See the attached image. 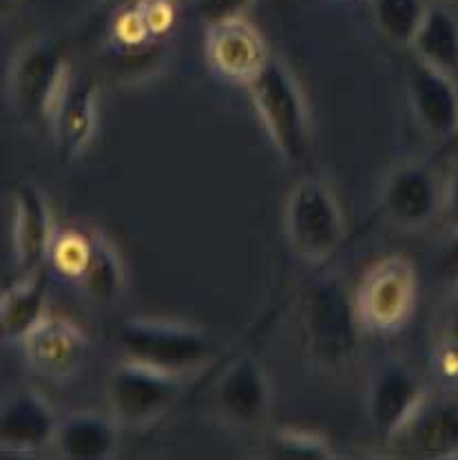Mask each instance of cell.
I'll use <instances>...</instances> for the list:
<instances>
[{
  "label": "cell",
  "mask_w": 458,
  "mask_h": 460,
  "mask_svg": "<svg viewBox=\"0 0 458 460\" xmlns=\"http://www.w3.org/2000/svg\"><path fill=\"white\" fill-rule=\"evenodd\" d=\"M390 445H401L414 458H458V407L427 399Z\"/></svg>",
  "instance_id": "17"
},
{
  "label": "cell",
  "mask_w": 458,
  "mask_h": 460,
  "mask_svg": "<svg viewBox=\"0 0 458 460\" xmlns=\"http://www.w3.org/2000/svg\"><path fill=\"white\" fill-rule=\"evenodd\" d=\"M75 284L87 292L95 304H116L127 288V272L118 248L98 230H92L89 252L80 268Z\"/></svg>",
  "instance_id": "20"
},
{
  "label": "cell",
  "mask_w": 458,
  "mask_h": 460,
  "mask_svg": "<svg viewBox=\"0 0 458 460\" xmlns=\"http://www.w3.org/2000/svg\"><path fill=\"white\" fill-rule=\"evenodd\" d=\"M432 363L436 376L447 387H458V308L438 328Z\"/></svg>",
  "instance_id": "24"
},
{
  "label": "cell",
  "mask_w": 458,
  "mask_h": 460,
  "mask_svg": "<svg viewBox=\"0 0 458 460\" xmlns=\"http://www.w3.org/2000/svg\"><path fill=\"white\" fill-rule=\"evenodd\" d=\"M118 343L127 358L175 374L207 366L217 352V341L198 325L146 316L124 321L118 330Z\"/></svg>",
  "instance_id": "5"
},
{
  "label": "cell",
  "mask_w": 458,
  "mask_h": 460,
  "mask_svg": "<svg viewBox=\"0 0 458 460\" xmlns=\"http://www.w3.org/2000/svg\"><path fill=\"white\" fill-rule=\"evenodd\" d=\"M441 217L445 226L454 233V237H458V164L443 180Z\"/></svg>",
  "instance_id": "26"
},
{
  "label": "cell",
  "mask_w": 458,
  "mask_h": 460,
  "mask_svg": "<svg viewBox=\"0 0 458 460\" xmlns=\"http://www.w3.org/2000/svg\"><path fill=\"white\" fill-rule=\"evenodd\" d=\"M246 89L252 109L281 160L288 166L305 162L313 148V122L293 71L281 60L270 58Z\"/></svg>",
  "instance_id": "1"
},
{
  "label": "cell",
  "mask_w": 458,
  "mask_h": 460,
  "mask_svg": "<svg viewBox=\"0 0 458 460\" xmlns=\"http://www.w3.org/2000/svg\"><path fill=\"white\" fill-rule=\"evenodd\" d=\"M47 314L45 268L21 275L0 296V341H22Z\"/></svg>",
  "instance_id": "19"
},
{
  "label": "cell",
  "mask_w": 458,
  "mask_h": 460,
  "mask_svg": "<svg viewBox=\"0 0 458 460\" xmlns=\"http://www.w3.org/2000/svg\"><path fill=\"white\" fill-rule=\"evenodd\" d=\"M12 243L21 275L40 270L49 261L54 242V215L45 190L33 181H18L12 189Z\"/></svg>",
  "instance_id": "14"
},
{
  "label": "cell",
  "mask_w": 458,
  "mask_h": 460,
  "mask_svg": "<svg viewBox=\"0 0 458 460\" xmlns=\"http://www.w3.org/2000/svg\"><path fill=\"white\" fill-rule=\"evenodd\" d=\"M266 458L277 460H332L337 452L332 443L321 434L305 429L281 428L270 431L264 443Z\"/></svg>",
  "instance_id": "23"
},
{
  "label": "cell",
  "mask_w": 458,
  "mask_h": 460,
  "mask_svg": "<svg viewBox=\"0 0 458 460\" xmlns=\"http://www.w3.org/2000/svg\"><path fill=\"white\" fill-rule=\"evenodd\" d=\"M215 410L242 429L264 428L273 407V387L260 358L244 354L228 363L213 390Z\"/></svg>",
  "instance_id": "9"
},
{
  "label": "cell",
  "mask_w": 458,
  "mask_h": 460,
  "mask_svg": "<svg viewBox=\"0 0 458 460\" xmlns=\"http://www.w3.org/2000/svg\"><path fill=\"white\" fill-rule=\"evenodd\" d=\"M414 58L454 75L458 71V18L447 7H427L412 38Z\"/></svg>",
  "instance_id": "21"
},
{
  "label": "cell",
  "mask_w": 458,
  "mask_h": 460,
  "mask_svg": "<svg viewBox=\"0 0 458 460\" xmlns=\"http://www.w3.org/2000/svg\"><path fill=\"white\" fill-rule=\"evenodd\" d=\"M284 228L304 261L317 266L335 255L346 239V219L330 184L317 175L299 177L286 195Z\"/></svg>",
  "instance_id": "4"
},
{
  "label": "cell",
  "mask_w": 458,
  "mask_h": 460,
  "mask_svg": "<svg viewBox=\"0 0 458 460\" xmlns=\"http://www.w3.org/2000/svg\"><path fill=\"white\" fill-rule=\"evenodd\" d=\"M109 4H111V7H116V9H122V7H128V4H136V3H140V0H107Z\"/></svg>",
  "instance_id": "28"
},
{
  "label": "cell",
  "mask_w": 458,
  "mask_h": 460,
  "mask_svg": "<svg viewBox=\"0 0 458 460\" xmlns=\"http://www.w3.org/2000/svg\"><path fill=\"white\" fill-rule=\"evenodd\" d=\"M408 102L427 140L441 144L458 136V86L454 75L412 58L405 74Z\"/></svg>",
  "instance_id": "12"
},
{
  "label": "cell",
  "mask_w": 458,
  "mask_h": 460,
  "mask_svg": "<svg viewBox=\"0 0 458 460\" xmlns=\"http://www.w3.org/2000/svg\"><path fill=\"white\" fill-rule=\"evenodd\" d=\"M204 54L211 71L231 84H248L270 60L266 38L244 16L208 25Z\"/></svg>",
  "instance_id": "11"
},
{
  "label": "cell",
  "mask_w": 458,
  "mask_h": 460,
  "mask_svg": "<svg viewBox=\"0 0 458 460\" xmlns=\"http://www.w3.org/2000/svg\"><path fill=\"white\" fill-rule=\"evenodd\" d=\"M58 414L42 394L25 390L0 410V449L9 456H27L45 445H54Z\"/></svg>",
  "instance_id": "15"
},
{
  "label": "cell",
  "mask_w": 458,
  "mask_h": 460,
  "mask_svg": "<svg viewBox=\"0 0 458 460\" xmlns=\"http://www.w3.org/2000/svg\"><path fill=\"white\" fill-rule=\"evenodd\" d=\"M255 0H198V13L207 25L226 21V18L244 16Z\"/></svg>",
  "instance_id": "25"
},
{
  "label": "cell",
  "mask_w": 458,
  "mask_h": 460,
  "mask_svg": "<svg viewBox=\"0 0 458 460\" xmlns=\"http://www.w3.org/2000/svg\"><path fill=\"white\" fill-rule=\"evenodd\" d=\"M87 332L65 316L45 314L25 339V361L38 376L66 381L75 376L89 358Z\"/></svg>",
  "instance_id": "13"
},
{
  "label": "cell",
  "mask_w": 458,
  "mask_h": 460,
  "mask_svg": "<svg viewBox=\"0 0 458 460\" xmlns=\"http://www.w3.org/2000/svg\"><path fill=\"white\" fill-rule=\"evenodd\" d=\"M427 399L426 381L410 366L390 361L376 367L366 394L367 419L376 438L392 443Z\"/></svg>",
  "instance_id": "8"
},
{
  "label": "cell",
  "mask_w": 458,
  "mask_h": 460,
  "mask_svg": "<svg viewBox=\"0 0 458 460\" xmlns=\"http://www.w3.org/2000/svg\"><path fill=\"white\" fill-rule=\"evenodd\" d=\"M58 157L74 162L92 146L98 131V86L93 80L71 78L49 124Z\"/></svg>",
  "instance_id": "16"
},
{
  "label": "cell",
  "mask_w": 458,
  "mask_h": 460,
  "mask_svg": "<svg viewBox=\"0 0 458 460\" xmlns=\"http://www.w3.org/2000/svg\"><path fill=\"white\" fill-rule=\"evenodd\" d=\"M443 180L423 162L394 166L381 186V208L397 228L418 230L441 217Z\"/></svg>",
  "instance_id": "10"
},
{
  "label": "cell",
  "mask_w": 458,
  "mask_h": 460,
  "mask_svg": "<svg viewBox=\"0 0 458 460\" xmlns=\"http://www.w3.org/2000/svg\"><path fill=\"white\" fill-rule=\"evenodd\" d=\"M69 83L71 62L65 45L51 38H31L9 65V102L25 122L49 127Z\"/></svg>",
  "instance_id": "3"
},
{
  "label": "cell",
  "mask_w": 458,
  "mask_h": 460,
  "mask_svg": "<svg viewBox=\"0 0 458 460\" xmlns=\"http://www.w3.org/2000/svg\"><path fill=\"white\" fill-rule=\"evenodd\" d=\"M184 374L124 358L107 376L109 414L122 428H146L184 394Z\"/></svg>",
  "instance_id": "7"
},
{
  "label": "cell",
  "mask_w": 458,
  "mask_h": 460,
  "mask_svg": "<svg viewBox=\"0 0 458 460\" xmlns=\"http://www.w3.org/2000/svg\"><path fill=\"white\" fill-rule=\"evenodd\" d=\"M21 7V0H0V21H7Z\"/></svg>",
  "instance_id": "27"
},
{
  "label": "cell",
  "mask_w": 458,
  "mask_h": 460,
  "mask_svg": "<svg viewBox=\"0 0 458 460\" xmlns=\"http://www.w3.org/2000/svg\"><path fill=\"white\" fill-rule=\"evenodd\" d=\"M361 328L374 334H394L412 319L418 301V272L403 255L372 263L355 290Z\"/></svg>",
  "instance_id": "6"
},
{
  "label": "cell",
  "mask_w": 458,
  "mask_h": 460,
  "mask_svg": "<svg viewBox=\"0 0 458 460\" xmlns=\"http://www.w3.org/2000/svg\"><path fill=\"white\" fill-rule=\"evenodd\" d=\"M299 330L305 349L323 366H341L357 352L361 337L355 296L335 275H323L302 292Z\"/></svg>",
  "instance_id": "2"
},
{
  "label": "cell",
  "mask_w": 458,
  "mask_h": 460,
  "mask_svg": "<svg viewBox=\"0 0 458 460\" xmlns=\"http://www.w3.org/2000/svg\"><path fill=\"white\" fill-rule=\"evenodd\" d=\"M122 425L111 414L74 411L60 419L54 445L62 458L104 460L116 454Z\"/></svg>",
  "instance_id": "18"
},
{
  "label": "cell",
  "mask_w": 458,
  "mask_h": 460,
  "mask_svg": "<svg viewBox=\"0 0 458 460\" xmlns=\"http://www.w3.org/2000/svg\"><path fill=\"white\" fill-rule=\"evenodd\" d=\"M427 7L426 0H374L372 13L385 40L397 47H410Z\"/></svg>",
  "instance_id": "22"
}]
</instances>
